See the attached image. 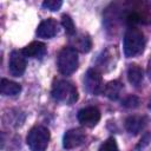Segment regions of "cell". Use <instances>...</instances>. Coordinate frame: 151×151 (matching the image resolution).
<instances>
[{
  "label": "cell",
  "instance_id": "1",
  "mask_svg": "<svg viewBox=\"0 0 151 151\" xmlns=\"http://www.w3.org/2000/svg\"><path fill=\"white\" fill-rule=\"evenodd\" d=\"M144 33L137 27H129L124 35V54L127 58L136 57L144 51Z\"/></svg>",
  "mask_w": 151,
  "mask_h": 151
},
{
  "label": "cell",
  "instance_id": "2",
  "mask_svg": "<svg viewBox=\"0 0 151 151\" xmlns=\"http://www.w3.org/2000/svg\"><path fill=\"white\" fill-rule=\"evenodd\" d=\"M52 98L61 104L71 105L78 100V91L73 84L66 80H57L52 86Z\"/></svg>",
  "mask_w": 151,
  "mask_h": 151
},
{
  "label": "cell",
  "instance_id": "3",
  "mask_svg": "<svg viewBox=\"0 0 151 151\" xmlns=\"http://www.w3.org/2000/svg\"><path fill=\"white\" fill-rule=\"evenodd\" d=\"M58 70L64 76L72 74L78 68V52L70 46H65L58 54Z\"/></svg>",
  "mask_w": 151,
  "mask_h": 151
},
{
  "label": "cell",
  "instance_id": "4",
  "mask_svg": "<svg viewBox=\"0 0 151 151\" xmlns=\"http://www.w3.org/2000/svg\"><path fill=\"white\" fill-rule=\"evenodd\" d=\"M50 131L45 126H34L27 134V145L31 151H45L50 142Z\"/></svg>",
  "mask_w": 151,
  "mask_h": 151
},
{
  "label": "cell",
  "instance_id": "5",
  "mask_svg": "<svg viewBox=\"0 0 151 151\" xmlns=\"http://www.w3.org/2000/svg\"><path fill=\"white\" fill-rule=\"evenodd\" d=\"M84 86L87 92H90L91 94H94V96L100 94L105 87L103 85L101 74L94 68H90L86 72L85 77H84Z\"/></svg>",
  "mask_w": 151,
  "mask_h": 151
},
{
  "label": "cell",
  "instance_id": "6",
  "mask_svg": "<svg viewBox=\"0 0 151 151\" xmlns=\"http://www.w3.org/2000/svg\"><path fill=\"white\" fill-rule=\"evenodd\" d=\"M9 73L14 77H21L26 70V57L22 51H13L9 55L8 61Z\"/></svg>",
  "mask_w": 151,
  "mask_h": 151
},
{
  "label": "cell",
  "instance_id": "7",
  "mask_svg": "<svg viewBox=\"0 0 151 151\" xmlns=\"http://www.w3.org/2000/svg\"><path fill=\"white\" fill-rule=\"evenodd\" d=\"M78 120L81 125L86 127H93L100 120V111L94 106L81 109L78 112Z\"/></svg>",
  "mask_w": 151,
  "mask_h": 151
},
{
  "label": "cell",
  "instance_id": "8",
  "mask_svg": "<svg viewBox=\"0 0 151 151\" xmlns=\"http://www.w3.org/2000/svg\"><path fill=\"white\" fill-rule=\"evenodd\" d=\"M85 132L81 129H71L65 132L63 138V145L66 150H71L80 146L85 142Z\"/></svg>",
  "mask_w": 151,
  "mask_h": 151
},
{
  "label": "cell",
  "instance_id": "9",
  "mask_svg": "<svg viewBox=\"0 0 151 151\" xmlns=\"http://www.w3.org/2000/svg\"><path fill=\"white\" fill-rule=\"evenodd\" d=\"M58 33V22L53 18H48L41 21L37 28V35L39 38L50 39Z\"/></svg>",
  "mask_w": 151,
  "mask_h": 151
},
{
  "label": "cell",
  "instance_id": "10",
  "mask_svg": "<svg viewBox=\"0 0 151 151\" xmlns=\"http://www.w3.org/2000/svg\"><path fill=\"white\" fill-rule=\"evenodd\" d=\"M146 117L145 116H130L125 120V129L131 134H138L146 125Z\"/></svg>",
  "mask_w": 151,
  "mask_h": 151
},
{
  "label": "cell",
  "instance_id": "11",
  "mask_svg": "<svg viewBox=\"0 0 151 151\" xmlns=\"http://www.w3.org/2000/svg\"><path fill=\"white\" fill-rule=\"evenodd\" d=\"M22 53L28 58H42L46 53V46L40 41H33L22 50Z\"/></svg>",
  "mask_w": 151,
  "mask_h": 151
},
{
  "label": "cell",
  "instance_id": "12",
  "mask_svg": "<svg viewBox=\"0 0 151 151\" xmlns=\"http://www.w3.org/2000/svg\"><path fill=\"white\" fill-rule=\"evenodd\" d=\"M72 47L76 51H80L83 53H87L91 50V47H92L91 38L87 34H84V33L77 34L72 39Z\"/></svg>",
  "mask_w": 151,
  "mask_h": 151
},
{
  "label": "cell",
  "instance_id": "13",
  "mask_svg": "<svg viewBox=\"0 0 151 151\" xmlns=\"http://www.w3.org/2000/svg\"><path fill=\"white\" fill-rule=\"evenodd\" d=\"M122 91H123V84L118 80H113V81H110L105 85L104 87V91L103 93L111 100H117L120 94H122Z\"/></svg>",
  "mask_w": 151,
  "mask_h": 151
},
{
  "label": "cell",
  "instance_id": "14",
  "mask_svg": "<svg viewBox=\"0 0 151 151\" xmlns=\"http://www.w3.org/2000/svg\"><path fill=\"white\" fill-rule=\"evenodd\" d=\"M144 78V72L143 68L136 64L130 65L129 70H127V79L133 85V86H139L140 83L143 81Z\"/></svg>",
  "mask_w": 151,
  "mask_h": 151
},
{
  "label": "cell",
  "instance_id": "15",
  "mask_svg": "<svg viewBox=\"0 0 151 151\" xmlns=\"http://www.w3.org/2000/svg\"><path fill=\"white\" fill-rule=\"evenodd\" d=\"M0 90L4 96H17L21 91V86L18 83H14V81H11V80L4 78V79H1Z\"/></svg>",
  "mask_w": 151,
  "mask_h": 151
},
{
  "label": "cell",
  "instance_id": "16",
  "mask_svg": "<svg viewBox=\"0 0 151 151\" xmlns=\"http://www.w3.org/2000/svg\"><path fill=\"white\" fill-rule=\"evenodd\" d=\"M61 25H63V27H64V29H65L67 35H73L76 33V26H74V22L71 19L70 15L64 14L61 17Z\"/></svg>",
  "mask_w": 151,
  "mask_h": 151
},
{
  "label": "cell",
  "instance_id": "17",
  "mask_svg": "<svg viewBox=\"0 0 151 151\" xmlns=\"http://www.w3.org/2000/svg\"><path fill=\"white\" fill-rule=\"evenodd\" d=\"M99 151H119L117 142L114 138H109L106 139L99 147Z\"/></svg>",
  "mask_w": 151,
  "mask_h": 151
},
{
  "label": "cell",
  "instance_id": "18",
  "mask_svg": "<svg viewBox=\"0 0 151 151\" xmlns=\"http://www.w3.org/2000/svg\"><path fill=\"white\" fill-rule=\"evenodd\" d=\"M151 142V132H145L142 137V139L139 140V143L136 145L134 151H143Z\"/></svg>",
  "mask_w": 151,
  "mask_h": 151
},
{
  "label": "cell",
  "instance_id": "19",
  "mask_svg": "<svg viewBox=\"0 0 151 151\" xmlns=\"http://www.w3.org/2000/svg\"><path fill=\"white\" fill-rule=\"evenodd\" d=\"M63 5L61 0H46L42 2V7L48 11H58Z\"/></svg>",
  "mask_w": 151,
  "mask_h": 151
},
{
  "label": "cell",
  "instance_id": "20",
  "mask_svg": "<svg viewBox=\"0 0 151 151\" xmlns=\"http://www.w3.org/2000/svg\"><path fill=\"white\" fill-rule=\"evenodd\" d=\"M122 105L124 107H137L139 105V99L136 96H127L122 100Z\"/></svg>",
  "mask_w": 151,
  "mask_h": 151
},
{
  "label": "cell",
  "instance_id": "21",
  "mask_svg": "<svg viewBox=\"0 0 151 151\" xmlns=\"http://www.w3.org/2000/svg\"><path fill=\"white\" fill-rule=\"evenodd\" d=\"M147 74H149V77H150V79H151V58H150V60H149V66H147Z\"/></svg>",
  "mask_w": 151,
  "mask_h": 151
},
{
  "label": "cell",
  "instance_id": "22",
  "mask_svg": "<svg viewBox=\"0 0 151 151\" xmlns=\"http://www.w3.org/2000/svg\"><path fill=\"white\" fill-rule=\"evenodd\" d=\"M149 107H150V109H151V100H150V105H149Z\"/></svg>",
  "mask_w": 151,
  "mask_h": 151
}]
</instances>
